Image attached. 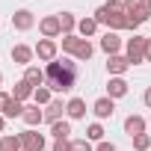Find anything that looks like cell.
Returning <instances> with one entry per match:
<instances>
[{"label":"cell","mask_w":151,"mask_h":151,"mask_svg":"<svg viewBox=\"0 0 151 151\" xmlns=\"http://www.w3.org/2000/svg\"><path fill=\"white\" fill-rule=\"evenodd\" d=\"M145 6V0H124V9L127 12H136V9H142Z\"/></svg>","instance_id":"4dcf8cb0"},{"label":"cell","mask_w":151,"mask_h":151,"mask_svg":"<svg viewBox=\"0 0 151 151\" xmlns=\"http://www.w3.org/2000/svg\"><path fill=\"white\" fill-rule=\"evenodd\" d=\"M59 24H62V36H68V33L77 30V18H74V12H62L59 15Z\"/></svg>","instance_id":"cb8c5ba5"},{"label":"cell","mask_w":151,"mask_h":151,"mask_svg":"<svg viewBox=\"0 0 151 151\" xmlns=\"http://www.w3.org/2000/svg\"><path fill=\"white\" fill-rule=\"evenodd\" d=\"M62 113H65V104H62L59 98H53V101L45 107V122H50V124H53V122H59V119H62Z\"/></svg>","instance_id":"9a60e30c"},{"label":"cell","mask_w":151,"mask_h":151,"mask_svg":"<svg viewBox=\"0 0 151 151\" xmlns=\"http://www.w3.org/2000/svg\"><path fill=\"white\" fill-rule=\"evenodd\" d=\"M101 50H104L107 56H116V53L122 50V39H119V33H113V30L104 33V36H101Z\"/></svg>","instance_id":"30bf717a"},{"label":"cell","mask_w":151,"mask_h":151,"mask_svg":"<svg viewBox=\"0 0 151 151\" xmlns=\"http://www.w3.org/2000/svg\"><path fill=\"white\" fill-rule=\"evenodd\" d=\"M95 21L98 24H107L113 33L127 30V9H124V3H119V0H107L104 6L95 9Z\"/></svg>","instance_id":"7a4b0ae2"},{"label":"cell","mask_w":151,"mask_h":151,"mask_svg":"<svg viewBox=\"0 0 151 151\" xmlns=\"http://www.w3.org/2000/svg\"><path fill=\"white\" fill-rule=\"evenodd\" d=\"M65 113H68V119H86V101L83 98H71L68 104H65Z\"/></svg>","instance_id":"5bb4252c"},{"label":"cell","mask_w":151,"mask_h":151,"mask_svg":"<svg viewBox=\"0 0 151 151\" xmlns=\"http://www.w3.org/2000/svg\"><path fill=\"white\" fill-rule=\"evenodd\" d=\"M71 145H74V151H92V142L89 139H74Z\"/></svg>","instance_id":"f546056e"},{"label":"cell","mask_w":151,"mask_h":151,"mask_svg":"<svg viewBox=\"0 0 151 151\" xmlns=\"http://www.w3.org/2000/svg\"><path fill=\"white\" fill-rule=\"evenodd\" d=\"M92 53H95V47H92V42H89V39H80V42H77V47H74V59H80V62H89V59H92Z\"/></svg>","instance_id":"ac0fdd59"},{"label":"cell","mask_w":151,"mask_h":151,"mask_svg":"<svg viewBox=\"0 0 151 151\" xmlns=\"http://www.w3.org/2000/svg\"><path fill=\"white\" fill-rule=\"evenodd\" d=\"M95 30H98V21H95V15H92V18H80V21H77V33H80V39H89V36H95Z\"/></svg>","instance_id":"d6986e66"},{"label":"cell","mask_w":151,"mask_h":151,"mask_svg":"<svg viewBox=\"0 0 151 151\" xmlns=\"http://www.w3.org/2000/svg\"><path fill=\"white\" fill-rule=\"evenodd\" d=\"M148 130H151V122H148Z\"/></svg>","instance_id":"f35d334b"},{"label":"cell","mask_w":151,"mask_h":151,"mask_svg":"<svg viewBox=\"0 0 151 151\" xmlns=\"http://www.w3.org/2000/svg\"><path fill=\"white\" fill-rule=\"evenodd\" d=\"M0 151H24V142H21V136H15V133L3 136V139H0Z\"/></svg>","instance_id":"44dd1931"},{"label":"cell","mask_w":151,"mask_h":151,"mask_svg":"<svg viewBox=\"0 0 151 151\" xmlns=\"http://www.w3.org/2000/svg\"><path fill=\"white\" fill-rule=\"evenodd\" d=\"M33 92H36V89H33V86H30V83H27V80L21 77V80L15 83V92H12V98H18V101L24 104L27 98H33Z\"/></svg>","instance_id":"ffe728a7"},{"label":"cell","mask_w":151,"mask_h":151,"mask_svg":"<svg viewBox=\"0 0 151 151\" xmlns=\"http://www.w3.org/2000/svg\"><path fill=\"white\" fill-rule=\"evenodd\" d=\"M33 24H36V18H33V12H30V9H18V12L12 15V27H15V30H21V33L33 30Z\"/></svg>","instance_id":"9c48e42d"},{"label":"cell","mask_w":151,"mask_h":151,"mask_svg":"<svg viewBox=\"0 0 151 151\" xmlns=\"http://www.w3.org/2000/svg\"><path fill=\"white\" fill-rule=\"evenodd\" d=\"M77 42H80V36H77V33H68V36H62V50H65L68 56H74V47H77Z\"/></svg>","instance_id":"484cf974"},{"label":"cell","mask_w":151,"mask_h":151,"mask_svg":"<svg viewBox=\"0 0 151 151\" xmlns=\"http://www.w3.org/2000/svg\"><path fill=\"white\" fill-rule=\"evenodd\" d=\"M33 56H36V47H30V45H15L12 47V62L15 65H24L27 68L33 62Z\"/></svg>","instance_id":"8992f818"},{"label":"cell","mask_w":151,"mask_h":151,"mask_svg":"<svg viewBox=\"0 0 151 151\" xmlns=\"http://www.w3.org/2000/svg\"><path fill=\"white\" fill-rule=\"evenodd\" d=\"M142 101H145V107H148V110H151V86H148V89H145V95H142Z\"/></svg>","instance_id":"836d02e7"},{"label":"cell","mask_w":151,"mask_h":151,"mask_svg":"<svg viewBox=\"0 0 151 151\" xmlns=\"http://www.w3.org/2000/svg\"><path fill=\"white\" fill-rule=\"evenodd\" d=\"M39 30H42V36H45V39H56V36H62L59 15H47V18H42V21H39Z\"/></svg>","instance_id":"277c9868"},{"label":"cell","mask_w":151,"mask_h":151,"mask_svg":"<svg viewBox=\"0 0 151 151\" xmlns=\"http://www.w3.org/2000/svg\"><path fill=\"white\" fill-rule=\"evenodd\" d=\"M133 148H136V151H151V133L133 136Z\"/></svg>","instance_id":"83f0119b"},{"label":"cell","mask_w":151,"mask_h":151,"mask_svg":"<svg viewBox=\"0 0 151 151\" xmlns=\"http://www.w3.org/2000/svg\"><path fill=\"white\" fill-rule=\"evenodd\" d=\"M77 83V62L71 56H56L53 62H47L45 68V86H50V92H71Z\"/></svg>","instance_id":"6da1fadb"},{"label":"cell","mask_w":151,"mask_h":151,"mask_svg":"<svg viewBox=\"0 0 151 151\" xmlns=\"http://www.w3.org/2000/svg\"><path fill=\"white\" fill-rule=\"evenodd\" d=\"M130 68V62H127V56H122V53H116V56H107V71H110V77H122V74Z\"/></svg>","instance_id":"ba28073f"},{"label":"cell","mask_w":151,"mask_h":151,"mask_svg":"<svg viewBox=\"0 0 151 151\" xmlns=\"http://www.w3.org/2000/svg\"><path fill=\"white\" fill-rule=\"evenodd\" d=\"M124 47H127V53H124V56H127V62H130V65L145 62V53H148V39H145V36H136V33H133V39H127V45H124Z\"/></svg>","instance_id":"3957f363"},{"label":"cell","mask_w":151,"mask_h":151,"mask_svg":"<svg viewBox=\"0 0 151 151\" xmlns=\"http://www.w3.org/2000/svg\"><path fill=\"white\" fill-rule=\"evenodd\" d=\"M30 127H36V124H42L45 122V110H39V104H33V107H24V116H21Z\"/></svg>","instance_id":"e0dca14e"},{"label":"cell","mask_w":151,"mask_h":151,"mask_svg":"<svg viewBox=\"0 0 151 151\" xmlns=\"http://www.w3.org/2000/svg\"><path fill=\"white\" fill-rule=\"evenodd\" d=\"M24 80H27L33 89H39V86H45V71H42L39 65H27V71H24Z\"/></svg>","instance_id":"2e32d148"},{"label":"cell","mask_w":151,"mask_h":151,"mask_svg":"<svg viewBox=\"0 0 151 151\" xmlns=\"http://www.w3.org/2000/svg\"><path fill=\"white\" fill-rule=\"evenodd\" d=\"M12 101V95H6V92H0V116H3V110H6V104Z\"/></svg>","instance_id":"1f68e13d"},{"label":"cell","mask_w":151,"mask_h":151,"mask_svg":"<svg viewBox=\"0 0 151 151\" xmlns=\"http://www.w3.org/2000/svg\"><path fill=\"white\" fill-rule=\"evenodd\" d=\"M95 151H116V145H113V142H107V139H104V142H98V148H95Z\"/></svg>","instance_id":"d6a6232c"},{"label":"cell","mask_w":151,"mask_h":151,"mask_svg":"<svg viewBox=\"0 0 151 151\" xmlns=\"http://www.w3.org/2000/svg\"><path fill=\"white\" fill-rule=\"evenodd\" d=\"M92 113H95L98 119H110V116L116 113V101H113V98H98V101L92 104Z\"/></svg>","instance_id":"4fadbf2b"},{"label":"cell","mask_w":151,"mask_h":151,"mask_svg":"<svg viewBox=\"0 0 151 151\" xmlns=\"http://www.w3.org/2000/svg\"><path fill=\"white\" fill-rule=\"evenodd\" d=\"M53 151H74V145H71V139H56Z\"/></svg>","instance_id":"f1b7e54d"},{"label":"cell","mask_w":151,"mask_h":151,"mask_svg":"<svg viewBox=\"0 0 151 151\" xmlns=\"http://www.w3.org/2000/svg\"><path fill=\"white\" fill-rule=\"evenodd\" d=\"M21 142H24V151H45V136L36 130H24Z\"/></svg>","instance_id":"8fae6325"},{"label":"cell","mask_w":151,"mask_h":151,"mask_svg":"<svg viewBox=\"0 0 151 151\" xmlns=\"http://www.w3.org/2000/svg\"><path fill=\"white\" fill-rule=\"evenodd\" d=\"M127 95V80L124 77H110V83H107V98H124Z\"/></svg>","instance_id":"7c38bea8"},{"label":"cell","mask_w":151,"mask_h":151,"mask_svg":"<svg viewBox=\"0 0 151 151\" xmlns=\"http://www.w3.org/2000/svg\"><path fill=\"white\" fill-rule=\"evenodd\" d=\"M3 116H6V119H18V116H24V104H21L18 98H12V101L6 104V110H3Z\"/></svg>","instance_id":"d4e9b609"},{"label":"cell","mask_w":151,"mask_h":151,"mask_svg":"<svg viewBox=\"0 0 151 151\" xmlns=\"http://www.w3.org/2000/svg\"><path fill=\"white\" fill-rule=\"evenodd\" d=\"M145 6H148V9H151V0H145Z\"/></svg>","instance_id":"8d00e7d4"},{"label":"cell","mask_w":151,"mask_h":151,"mask_svg":"<svg viewBox=\"0 0 151 151\" xmlns=\"http://www.w3.org/2000/svg\"><path fill=\"white\" fill-rule=\"evenodd\" d=\"M145 62H151V36H148V53H145Z\"/></svg>","instance_id":"e575fe53"},{"label":"cell","mask_w":151,"mask_h":151,"mask_svg":"<svg viewBox=\"0 0 151 151\" xmlns=\"http://www.w3.org/2000/svg\"><path fill=\"white\" fill-rule=\"evenodd\" d=\"M86 139H89V142H104V127H101L98 122L89 124V127H86Z\"/></svg>","instance_id":"4316f807"},{"label":"cell","mask_w":151,"mask_h":151,"mask_svg":"<svg viewBox=\"0 0 151 151\" xmlns=\"http://www.w3.org/2000/svg\"><path fill=\"white\" fill-rule=\"evenodd\" d=\"M0 83H3V74H0Z\"/></svg>","instance_id":"74e56055"},{"label":"cell","mask_w":151,"mask_h":151,"mask_svg":"<svg viewBox=\"0 0 151 151\" xmlns=\"http://www.w3.org/2000/svg\"><path fill=\"white\" fill-rule=\"evenodd\" d=\"M145 130H148V122H145L142 116H136V113H133V116H127V119H124V133H127L130 139H133V136H139V133H145Z\"/></svg>","instance_id":"52a82bcc"},{"label":"cell","mask_w":151,"mask_h":151,"mask_svg":"<svg viewBox=\"0 0 151 151\" xmlns=\"http://www.w3.org/2000/svg\"><path fill=\"white\" fill-rule=\"evenodd\" d=\"M56 53H59V47H56L53 39H39V45H36V56H39L42 62H53Z\"/></svg>","instance_id":"5b68a950"},{"label":"cell","mask_w":151,"mask_h":151,"mask_svg":"<svg viewBox=\"0 0 151 151\" xmlns=\"http://www.w3.org/2000/svg\"><path fill=\"white\" fill-rule=\"evenodd\" d=\"M50 133H53V139H68L71 136V122H53L50 124Z\"/></svg>","instance_id":"603a6c76"},{"label":"cell","mask_w":151,"mask_h":151,"mask_svg":"<svg viewBox=\"0 0 151 151\" xmlns=\"http://www.w3.org/2000/svg\"><path fill=\"white\" fill-rule=\"evenodd\" d=\"M53 101V92H50V86H39L36 92H33V104H39V107H47Z\"/></svg>","instance_id":"7402d4cb"},{"label":"cell","mask_w":151,"mask_h":151,"mask_svg":"<svg viewBox=\"0 0 151 151\" xmlns=\"http://www.w3.org/2000/svg\"><path fill=\"white\" fill-rule=\"evenodd\" d=\"M3 124H6V116H0V133H3Z\"/></svg>","instance_id":"d590c367"}]
</instances>
